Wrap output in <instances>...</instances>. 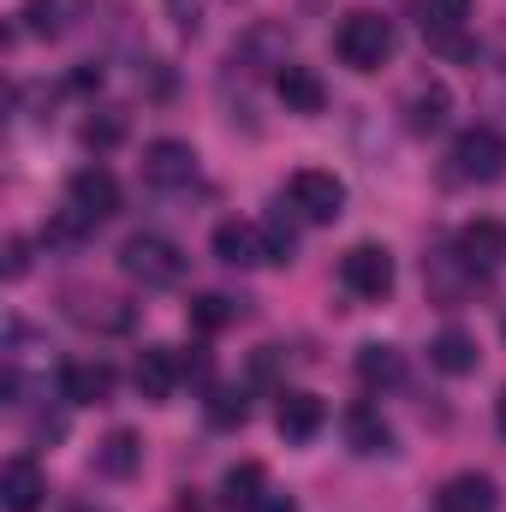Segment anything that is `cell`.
I'll return each instance as SVG.
<instances>
[{"label": "cell", "instance_id": "cell-1", "mask_svg": "<svg viewBox=\"0 0 506 512\" xmlns=\"http://www.w3.org/2000/svg\"><path fill=\"white\" fill-rule=\"evenodd\" d=\"M393 18H381L370 6H358V12H346L340 18V30H334V54L352 66V72H381L387 60H393Z\"/></svg>", "mask_w": 506, "mask_h": 512}, {"label": "cell", "instance_id": "cell-2", "mask_svg": "<svg viewBox=\"0 0 506 512\" xmlns=\"http://www.w3.org/2000/svg\"><path fill=\"white\" fill-rule=\"evenodd\" d=\"M120 268H126L137 286H179L191 262H185V251L173 239H161V233H131L126 245H120Z\"/></svg>", "mask_w": 506, "mask_h": 512}, {"label": "cell", "instance_id": "cell-3", "mask_svg": "<svg viewBox=\"0 0 506 512\" xmlns=\"http://www.w3.org/2000/svg\"><path fill=\"white\" fill-rule=\"evenodd\" d=\"M286 197H292V209H298L304 221H316V227H328V221L346 215V185H340L334 173H322V167H298V173L286 179Z\"/></svg>", "mask_w": 506, "mask_h": 512}, {"label": "cell", "instance_id": "cell-4", "mask_svg": "<svg viewBox=\"0 0 506 512\" xmlns=\"http://www.w3.org/2000/svg\"><path fill=\"white\" fill-rule=\"evenodd\" d=\"M453 173H459V179H477V185H495L506 173V137L495 126L459 131V143H453Z\"/></svg>", "mask_w": 506, "mask_h": 512}, {"label": "cell", "instance_id": "cell-5", "mask_svg": "<svg viewBox=\"0 0 506 512\" xmlns=\"http://www.w3.org/2000/svg\"><path fill=\"white\" fill-rule=\"evenodd\" d=\"M340 286L352 298H364V304H381L393 292V256L381 251V245H352V251L340 256Z\"/></svg>", "mask_w": 506, "mask_h": 512}, {"label": "cell", "instance_id": "cell-6", "mask_svg": "<svg viewBox=\"0 0 506 512\" xmlns=\"http://www.w3.org/2000/svg\"><path fill=\"white\" fill-rule=\"evenodd\" d=\"M66 209H78L90 227L108 221V215H120V179H114L108 167H78V173L66 179Z\"/></svg>", "mask_w": 506, "mask_h": 512}, {"label": "cell", "instance_id": "cell-7", "mask_svg": "<svg viewBox=\"0 0 506 512\" xmlns=\"http://www.w3.org/2000/svg\"><path fill=\"white\" fill-rule=\"evenodd\" d=\"M143 179L161 185V191L191 185V179H197V149L179 143V137H155V143H143Z\"/></svg>", "mask_w": 506, "mask_h": 512}, {"label": "cell", "instance_id": "cell-8", "mask_svg": "<svg viewBox=\"0 0 506 512\" xmlns=\"http://www.w3.org/2000/svg\"><path fill=\"white\" fill-rule=\"evenodd\" d=\"M114 393V370L102 364V358H66L60 364V399H72V405H102Z\"/></svg>", "mask_w": 506, "mask_h": 512}, {"label": "cell", "instance_id": "cell-9", "mask_svg": "<svg viewBox=\"0 0 506 512\" xmlns=\"http://www.w3.org/2000/svg\"><path fill=\"white\" fill-rule=\"evenodd\" d=\"M322 423H328V405H322L316 393H304V387H286V393H280V405H274V429H280L286 441H310Z\"/></svg>", "mask_w": 506, "mask_h": 512}, {"label": "cell", "instance_id": "cell-10", "mask_svg": "<svg viewBox=\"0 0 506 512\" xmlns=\"http://www.w3.org/2000/svg\"><path fill=\"white\" fill-rule=\"evenodd\" d=\"M435 507L441 512H495L501 507V489H495V477H483V471H459V477L441 483Z\"/></svg>", "mask_w": 506, "mask_h": 512}, {"label": "cell", "instance_id": "cell-11", "mask_svg": "<svg viewBox=\"0 0 506 512\" xmlns=\"http://www.w3.org/2000/svg\"><path fill=\"white\" fill-rule=\"evenodd\" d=\"M179 370H185V364H179L167 346H143V352H137V364H131V382H137L143 399H155V405H161V399H173Z\"/></svg>", "mask_w": 506, "mask_h": 512}, {"label": "cell", "instance_id": "cell-12", "mask_svg": "<svg viewBox=\"0 0 506 512\" xmlns=\"http://www.w3.org/2000/svg\"><path fill=\"white\" fill-rule=\"evenodd\" d=\"M274 90H280V102H286V114H322L328 108V84L310 72V66H280L274 72Z\"/></svg>", "mask_w": 506, "mask_h": 512}, {"label": "cell", "instance_id": "cell-13", "mask_svg": "<svg viewBox=\"0 0 506 512\" xmlns=\"http://www.w3.org/2000/svg\"><path fill=\"white\" fill-rule=\"evenodd\" d=\"M42 495H48V483H42L36 459H6V471H0V507L6 512H36Z\"/></svg>", "mask_w": 506, "mask_h": 512}, {"label": "cell", "instance_id": "cell-14", "mask_svg": "<svg viewBox=\"0 0 506 512\" xmlns=\"http://www.w3.org/2000/svg\"><path fill=\"white\" fill-rule=\"evenodd\" d=\"M215 256H221L227 268H256V262H268L262 227H251V221H221V227H215Z\"/></svg>", "mask_w": 506, "mask_h": 512}, {"label": "cell", "instance_id": "cell-15", "mask_svg": "<svg viewBox=\"0 0 506 512\" xmlns=\"http://www.w3.org/2000/svg\"><path fill=\"white\" fill-rule=\"evenodd\" d=\"M447 114H453V90H447L441 78L417 84V90H411V102H405V126L417 131V137L441 131V126H447Z\"/></svg>", "mask_w": 506, "mask_h": 512}, {"label": "cell", "instance_id": "cell-16", "mask_svg": "<svg viewBox=\"0 0 506 512\" xmlns=\"http://www.w3.org/2000/svg\"><path fill=\"white\" fill-rule=\"evenodd\" d=\"M429 364H435L441 376H471V370H477V340H471L465 328H441V334L429 340Z\"/></svg>", "mask_w": 506, "mask_h": 512}, {"label": "cell", "instance_id": "cell-17", "mask_svg": "<svg viewBox=\"0 0 506 512\" xmlns=\"http://www.w3.org/2000/svg\"><path fill=\"white\" fill-rule=\"evenodd\" d=\"M459 256L483 274L489 262H501L506 256V227L501 221H471V227H459Z\"/></svg>", "mask_w": 506, "mask_h": 512}, {"label": "cell", "instance_id": "cell-18", "mask_svg": "<svg viewBox=\"0 0 506 512\" xmlns=\"http://www.w3.org/2000/svg\"><path fill=\"white\" fill-rule=\"evenodd\" d=\"M346 441H352V453H393V429H387V417L376 405L346 411Z\"/></svg>", "mask_w": 506, "mask_h": 512}, {"label": "cell", "instance_id": "cell-19", "mask_svg": "<svg viewBox=\"0 0 506 512\" xmlns=\"http://www.w3.org/2000/svg\"><path fill=\"white\" fill-rule=\"evenodd\" d=\"M72 316H78L84 328H108V334L131 328V304L108 298V292H72Z\"/></svg>", "mask_w": 506, "mask_h": 512}, {"label": "cell", "instance_id": "cell-20", "mask_svg": "<svg viewBox=\"0 0 506 512\" xmlns=\"http://www.w3.org/2000/svg\"><path fill=\"white\" fill-rule=\"evenodd\" d=\"M411 12H417V24H423L429 42H447L471 18V0H411Z\"/></svg>", "mask_w": 506, "mask_h": 512}, {"label": "cell", "instance_id": "cell-21", "mask_svg": "<svg viewBox=\"0 0 506 512\" xmlns=\"http://www.w3.org/2000/svg\"><path fill=\"white\" fill-rule=\"evenodd\" d=\"M358 382L364 387H399L405 382V358L393 352V346H358Z\"/></svg>", "mask_w": 506, "mask_h": 512}, {"label": "cell", "instance_id": "cell-22", "mask_svg": "<svg viewBox=\"0 0 506 512\" xmlns=\"http://www.w3.org/2000/svg\"><path fill=\"white\" fill-rule=\"evenodd\" d=\"M137 465H143V441H137L131 429H114V435L96 447V471H102V477H131Z\"/></svg>", "mask_w": 506, "mask_h": 512}, {"label": "cell", "instance_id": "cell-23", "mask_svg": "<svg viewBox=\"0 0 506 512\" xmlns=\"http://www.w3.org/2000/svg\"><path fill=\"white\" fill-rule=\"evenodd\" d=\"M72 12H78V0H24V30L30 36H66L72 30Z\"/></svg>", "mask_w": 506, "mask_h": 512}, {"label": "cell", "instance_id": "cell-24", "mask_svg": "<svg viewBox=\"0 0 506 512\" xmlns=\"http://www.w3.org/2000/svg\"><path fill=\"white\" fill-rule=\"evenodd\" d=\"M239 60H262V66H274V72H280V66H286V36H280L274 24H256L251 36L233 48V66H239Z\"/></svg>", "mask_w": 506, "mask_h": 512}, {"label": "cell", "instance_id": "cell-25", "mask_svg": "<svg viewBox=\"0 0 506 512\" xmlns=\"http://www.w3.org/2000/svg\"><path fill=\"white\" fill-rule=\"evenodd\" d=\"M221 501H227V507H262V465H256V459H245V465L227 471Z\"/></svg>", "mask_w": 506, "mask_h": 512}, {"label": "cell", "instance_id": "cell-26", "mask_svg": "<svg viewBox=\"0 0 506 512\" xmlns=\"http://www.w3.org/2000/svg\"><path fill=\"white\" fill-rule=\"evenodd\" d=\"M233 316H239V304H233V298H221V292L191 298V328H197V334H221Z\"/></svg>", "mask_w": 506, "mask_h": 512}, {"label": "cell", "instance_id": "cell-27", "mask_svg": "<svg viewBox=\"0 0 506 512\" xmlns=\"http://www.w3.org/2000/svg\"><path fill=\"white\" fill-rule=\"evenodd\" d=\"M262 245H268V262H292L298 256V227L286 221V209H274L262 221Z\"/></svg>", "mask_w": 506, "mask_h": 512}, {"label": "cell", "instance_id": "cell-28", "mask_svg": "<svg viewBox=\"0 0 506 512\" xmlns=\"http://www.w3.org/2000/svg\"><path fill=\"white\" fill-rule=\"evenodd\" d=\"M120 137H126V114H114V108H102V114L84 120V143L90 149H114Z\"/></svg>", "mask_w": 506, "mask_h": 512}, {"label": "cell", "instance_id": "cell-29", "mask_svg": "<svg viewBox=\"0 0 506 512\" xmlns=\"http://www.w3.org/2000/svg\"><path fill=\"white\" fill-rule=\"evenodd\" d=\"M84 227H90V221H84L78 209H60V215L42 227V239H48V245H78V239H84Z\"/></svg>", "mask_w": 506, "mask_h": 512}, {"label": "cell", "instance_id": "cell-30", "mask_svg": "<svg viewBox=\"0 0 506 512\" xmlns=\"http://www.w3.org/2000/svg\"><path fill=\"white\" fill-rule=\"evenodd\" d=\"M245 417H251V405H245V393H233V387H227V393H215V399H209V423H221V429H233V423H245Z\"/></svg>", "mask_w": 506, "mask_h": 512}, {"label": "cell", "instance_id": "cell-31", "mask_svg": "<svg viewBox=\"0 0 506 512\" xmlns=\"http://www.w3.org/2000/svg\"><path fill=\"white\" fill-rule=\"evenodd\" d=\"M24 274H30V245L6 239V280H24Z\"/></svg>", "mask_w": 506, "mask_h": 512}, {"label": "cell", "instance_id": "cell-32", "mask_svg": "<svg viewBox=\"0 0 506 512\" xmlns=\"http://www.w3.org/2000/svg\"><path fill=\"white\" fill-rule=\"evenodd\" d=\"M173 12H179V18H173L179 30H197V24H203V18H197V0H173Z\"/></svg>", "mask_w": 506, "mask_h": 512}, {"label": "cell", "instance_id": "cell-33", "mask_svg": "<svg viewBox=\"0 0 506 512\" xmlns=\"http://www.w3.org/2000/svg\"><path fill=\"white\" fill-rule=\"evenodd\" d=\"M256 512H298V501H292V495H262Z\"/></svg>", "mask_w": 506, "mask_h": 512}, {"label": "cell", "instance_id": "cell-34", "mask_svg": "<svg viewBox=\"0 0 506 512\" xmlns=\"http://www.w3.org/2000/svg\"><path fill=\"white\" fill-rule=\"evenodd\" d=\"M495 423H501V435H506V387H501V399H495Z\"/></svg>", "mask_w": 506, "mask_h": 512}]
</instances>
